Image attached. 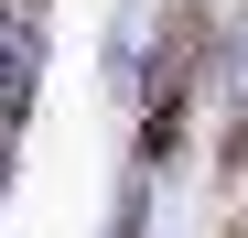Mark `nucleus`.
Returning <instances> with one entry per match:
<instances>
[{
  "label": "nucleus",
  "mask_w": 248,
  "mask_h": 238,
  "mask_svg": "<svg viewBox=\"0 0 248 238\" xmlns=\"http://www.w3.org/2000/svg\"><path fill=\"white\" fill-rule=\"evenodd\" d=\"M194 65H205V11H173V33H162V54H151V119H140V141H151V152L173 141V119H184V87H194Z\"/></svg>",
  "instance_id": "f257e3e1"
},
{
  "label": "nucleus",
  "mask_w": 248,
  "mask_h": 238,
  "mask_svg": "<svg viewBox=\"0 0 248 238\" xmlns=\"http://www.w3.org/2000/svg\"><path fill=\"white\" fill-rule=\"evenodd\" d=\"M227 173H248V108H237V130H227Z\"/></svg>",
  "instance_id": "f03ea898"
}]
</instances>
